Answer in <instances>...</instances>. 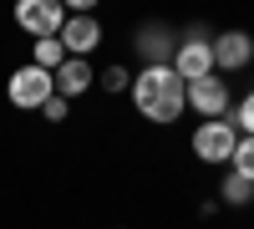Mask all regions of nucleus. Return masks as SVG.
Here are the masks:
<instances>
[{"label":"nucleus","instance_id":"obj_1","mask_svg":"<svg viewBox=\"0 0 254 229\" xmlns=\"http://www.w3.org/2000/svg\"><path fill=\"white\" fill-rule=\"evenodd\" d=\"M132 102L147 122H178V112L188 107V81L173 67H142V76L132 81Z\"/></svg>","mask_w":254,"mask_h":229},{"label":"nucleus","instance_id":"obj_2","mask_svg":"<svg viewBox=\"0 0 254 229\" xmlns=\"http://www.w3.org/2000/svg\"><path fill=\"white\" fill-rule=\"evenodd\" d=\"M10 102H15V107H26V112H41V107H46V102L56 97V76L51 72H41L36 67V61H31V67H20V72H10Z\"/></svg>","mask_w":254,"mask_h":229},{"label":"nucleus","instance_id":"obj_3","mask_svg":"<svg viewBox=\"0 0 254 229\" xmlns=\"http://www.w3.org/2000/svg\"><path fill=\"white\" fill-rule=\"evenodd\" d=\"M239 148V128L229 117H214V122H198V133H193V153L203 163H229Z\"/></svg>","mask_w":254,"mask_h":229},{"label":"nucleus","instance_id":"obj_4","mask_svg":"<svg viewBox=\"0 0 254 229\" xmlns=\"http://www.w3.org/2000/svg\"><path fill=\"white\" fill-rule=\"evenodd\" d=\"M15 20H20V31H31L36 41H46V36H61V26H66V5H61V0H20Z\"/></svg>","mask_w":254,"mask_h":229},{"label":"nucleus","instance_id":"obj_5","mask_svg":"<svg viewBox=\"0 0 254 229\" xmlns=\"http://www.w3.org/2000/svg\"><path fill=\"white\" fill-rule=\"evenodd\" d=\"M188 107H193L203 122H214V117H229V107H234V97H229V81L214 76H203V81H188Z\"/></svg>","mask_w":254,"mask_h":229},{"label":"nucleus","instance_id":"obj_6","mask_svg":"<svg viewBox=\"0 0 254 229\" xmlns=\"http://www.w3.org/2000/svg\"><path fill=\"white\" fill-rule=\"evenodd\" d=\"M173 72H178L183 81H203V76H214V46H208L203 36L178 41V51H173Z\"/></svg>","mask_w":254,"mask_h":229},{"label":"nucleus","instance_id":"obj_7","mask_svg":"<svg viewBox=\"0 0 254 229\" xmlns=\"http://www.w3.org/2000/svg\"><path fill=\"white\" fill-rule=\"evenodd\" d=\"M61 46H66V56H76V61H87V51H97L102 46V26H97V15H87V10H76V15H66V26H61Z\"/></svg>","mask_w":254,"mask_h":229},{"label":"nucleus","instance_id":"obj_8","mask_svg":"<svg viewBox=\"0 0 254 229\" xmlns=\"http://www.w3.org/2000/svg\"><path fill=\"white\" fill-rule=\"evenodd\" d=\"M208 46H214V72H244L249 56H254V41L244 31H224V36L208 41Z\"/></svg>","mask_w":254,"mask_h":229},{"label":"nucleus","instance_id":"obj_9","mask_svg":"<svg viewBox=\"0 0 254 229\" xmlns=\"http://www.w3.org/2000/svg\"><path fill=\"white\" fill-rule=\"evenodd\" d=\"M92 81H97V72L87 67V61H76V56H66V67H61L56 72V97H81V92H87L92 87Z\"/></svg>","mask_w":254,"mask_h":229},{"label":"nucleus","instance_id":"obj_10","mask_svg":"<svg viewBox=\"0 0 254 229\" xmlns=\"http://www.w3.org/2000/svg\"><path fill=\"white\" fill-rule=\"evenodd\" d=\"M137 51L147 56V67H173V51H178V41L168 36V31H158V26H147V31L137 36Z\"/></svg>","mask_w":254,"mask_h":229},{"label":"nucleus","instance_id":"obj_11","mask_svg":"<svg viewBox=\"0 0 254 229\" xmlns=\"http://www.w3.org/2000/svg\"><path fill=\"white\" fill-rule=\"evenodd\" d=\"M36 67L56 76L61 67H66V46H61V41H56V36H46V41H36Z\"/></svg>","mask_w":254,"mask_h":229},{"label":"nucleus","instance_id":"obj_12","mask_svg":"<svg viewBox=\"0 0 254 229\" xmlns=\"http://www.w3.org/2000/svg\"><path fill=\"white\" fill-rule=\"evenodd\" d=\"M219 199H224V204H234V209H244V204H254V183L239 178V173H229V178H224V189H219Z\"/></svg>","mask_w":254,"mask_h":229},{"label":"nucleus","instance_id":"obj_13","mask_svg":"<svg viewBox=\"0 0 254 229\" xmlns=\"http://www.w3.org/2000/svg\"><path fill=\"white\" fill-rule=\"evenodd\" d=\"M229 163H234V173H239V178L254 183V138H239V148H234V158H229Z\"/></svg>","mask_w":254,"mask_h":229},{"label":"nucleus","instance_id":"obj_14","mask_svg":"<svg viewBox=\"0 0 254 229\" xmlns=\"http://www.w3.org/2000/svg\"><path fill=\"white\" fill-rule=\"evenodd\" d=\"M229 122L239 128V138H254V92H249L239 107H234V117H229Z\"/></svg>","mask_w":254,"mask_h":229},{"label":"nucleus","instance_id":"obj_15","mask_svg":"<svg viewBox=\"0 0 254 229\" xmlns=\"http://www.w3.org/2000/svg\"><path fill=\"white\" fill-rule=\"evenodd\" d=\"M97 87H107V92H132V76H127L122 67H107V72L97 76Z\"/></svg>","mask_w":254,"mask_h":229},{"label":"nucleus","instance_id":"obj_16","mask_svg":"<svg viewBox=\"0 0 254 229\" xmlns=\"http://www.w3.org/2000/svg\"><path fill=\"white\" fill-rule=\"evenodd\" d=\"M66 107H71L66 97H51V102H46L41 112H46V122H66Z\"/></svg>","mask_w":254,"mask_h":229}]
</instances>
